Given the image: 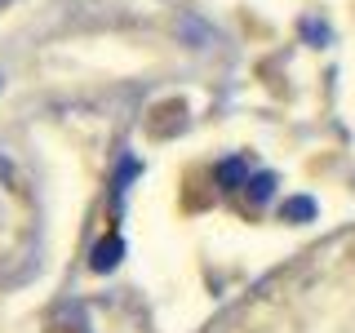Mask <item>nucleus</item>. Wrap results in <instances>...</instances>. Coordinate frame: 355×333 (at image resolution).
I'll return each mask as SVG.
<instances>
[{
	"mask_svg": "<svg viewBox=\"0 0 355 333\" xmlns=\"http://www.w3.org/2000/svg\"><path fill=\"white\" fill-rule=\"evenodd\" d=\"M120 258H125V240L111 231V236H103V240L94 244V258H89V266H94V271H116Z\"/></svg>",
	"mask_w": 355,
	"mask_h": 333,
	"instance_id": "nucleus-1",
	"label": "nucleus"
},
{
	"mask_svg": "<svg viewBox=\"0 0 355 333\" xmlns=\"http://www.w3.org/2000/svg\"><path fill=\"white\" fill-rule=\"evenodd\" d=\"M280 218H284V222H302V218H315V200H311V196H293V200H284Z\"/></svg>",
	"mask_w": 355,
	"mask_h": 333,
	"instance_id": "nucleus-2",
	"label": "nucleus"
},
{
	"mask_svg": "<svg viewBox=\"0 0 355 333\" xmlns=\"http://www.w3.org/2000/svg\"><path fill=\"white\" fill-rule=\"evenodd\" d=\"M244 160H222L218 164V187H227V191H240V182H244Z\"/></svg>",
	"mask_w": 355,
	"mask_h": 333,
	"instance_id": "nucleus-3",
	"label": "nucleus"
},
{
	"mask_svg": "<svg viewBox=\"0 0 355 333\" xmlns=\"http://www.w3.org/2000/svg\"><path fill=\"white\" fill-rule=\"evenodd\" d=\"M271 191H275V178H271V173H258V178L249 182V200H253V205H262Z\"/></svg>",
	"mask_w": 355,
	"mask_h": 333,
	"instance_id": "nucleus-4",
	"label": "nucleus"
}]
</instances>
